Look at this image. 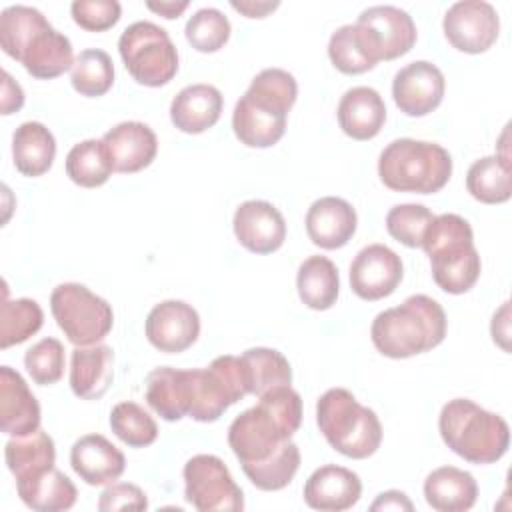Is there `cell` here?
I'll list each match as a JSON object with an SVG mask.
<instances>
[{
    "instance_id": "ee69618b",
    "label": "cell",
    "mask_w": 512,
    "mask_h": 512,
    "mask_svg": "<svg viewBox=\"0 0 512 512\" xmlns=\"http://www.w3.org/2000/svg\"><path fill=\"white\" fill-rule=\"evenodd\" d=\"M72 20L88 32H106L120 20L122 6L116 0H76L70 4Z\"/></svg>"
},
{
    "instance_id": "6da1fadb",
    "label": "cell",
    "mask_w": 512,
    "mask_h": 512,
    "mask_svg": "<svg viewBox=\"0 0 512 512\" xmlns=\"http://www.w3.org/2000/svg\"><path fill=\"white\" fill-rule=\"evenodd\" d=\"M0 46L38 80L62 76L76 60L70 40L54 30L40 10L24 4L2 10Z\"/></svg>"
},
{
    "instance_id": "9c48e42d",
    "label": "cell",
    "mask_w": 512,
    "mask_h": 512,
    "mask_svg": "<svg viewBox=\"0 0 512 512\" xmlns=\"http://www.w3.org/2000/svg\"><path fill=\"white\" fill-rule=\"evenodd\" d=\"M50 310L74 346L100 344L114 324L112 306L78 282L58 284L50 294Z\"/></svg>"
},
{
    "instance_id": "1f68e13d",
    "label": "cell",
    "mask_w": 512,
    "mask_h": 512,
    "mask_svg": "<svg viewBox=\"0 0 512 512\" xmlns=\"http://www.w3.org/2000/svg\"><path fill=\"white\" fill-rule=\"evenodd\" d=\"M4 460L18 482L54 468L56 446L48 432L38 428L26 436H12L4 446Z\"/></svg>"
},
{
    "instance_id": "ffe728a7",
    "label": "cell",
    "mask_w": 512,
    "mask_h": 512,
    "mask_svg": "<svg viewBox=\"0 0 512 512\" xmlns=\"http://www.w3.org/2000/svg\"><path fill=\"white\" fill-rule=\"evenodd\" d=\"M114 164V172L134 174L152 164L158 154V138L154 130L136 120L120 122L102 136Z\"/></svg>"
},
{
    "instance_id": "f1b7e54d",
    "label": "cell",
    "mask_w": 512,
    "mask_h": 512,
    "mask_svg": "<svg viewBox=\"0 0 512 512\" xmlns=\"http://www.w3.org/2000/svg\"><path fill=\"white\" fill-rule=\"evenodd\" d=\"M424 498L438 512H466L478 500L474 476L456 466H440L424 480Z\"/></svg>"
},
{
    "instance_id": "60d3db41",
    "label": "cell",
    "mask_w": 512,
    "mask_h": 512,
    "mask_svg": "<svg viewBox=\"0 0 512 512\" xmlns=\"http://www.w3.org/2000/svg\"><path fill=\"white\" fill-rule=\"evenodd\" d=\"M230 20L218 8L196 10L184 28L188 44L204 54L218 52L230 38Z\"/></svg>"
},
{
    "instance_id": "7a4b0ae2",
    "label": "cell",
    "mask_w": 512,
    "mask_h": 512,
    "mask_svg": "<svg viewBox=\"0 0 512 512\" xmlns=\"http://www.w3.org/2000/svg\"><path fill=\"white\" fill-rule=\"evenodd\" d=\"M298 96L296 78L282 68L258 72L232 112L234 136L248 148H270L286 132Z\"/></svg>"
},
{
    "instance_id": "52a82bcc",
    "label": "cell",
    "mask_w": 512,
    "mask_h": 512,
    "mask_svg": "<svg viewBox=\"0 0 512 512\" xmlns=\"http://www.w3.org/2000/svg\"><path fill=\"white\" fill-rule=\"evenodd\" d=\"M316 424L326 442L346 458H368L382 442V424L376 412L362 406L346 388H330L318 398Z\"/></svg>"
},
{
    "instance_id": "3957f363",
    "label": "cell",
    "mask_w": 512,
    "mask_h": 512,
    "mask_svg": "<svg viewBox=\"0 0 512 512\" xmlns=\"http://www.w3.org/2000/svg\"><path fill=\"white\" fill-rule=\"evenodd\" d=\"M446 312L426 294L408 296L400 306L376 314L370 338L382 356L400 360L424 354L446 336Z\"/></svg>"
},
{
    "instance_id": "cb8c5ba5",
    "label": "cell",
    "mask_w": 512,
    "mask_h": 512,
    "mask_svg": "<svg viewBox=\"0 0 512 512\" xmlns=\"http://www.w3.org/2000/svg\"><path fill=\"white\" fill-rule=\"evenodd\" d=\"M114 380V352L106 344L76 346L70 354V388L82 400L102 398Z\"/></svg>"
},
{
    "instance_id": "5b68a950",
    "label": "cell",
    "mask_w": 512,
    "mask_h": 512,
    "mask_svg": "<svg viewBox=\"0 0 512 512\" xmlns=\"http://www.w3.org/2000/svg\"><path fill=\"white\" fill-rule=\"evenodd\" d=\"M438 430L444 444L472 464H492L510 446L506 420L468 398H454L442 406Z\"/></svg>"
},
{
    "instance_id": "74e56055",
    "label": "cell",
    "mask_w": 512,
    "mask_h": 512,
    "mask_svg": "<svg viewBox=\"0 0 512 512\" xmlns=\"http://www.w3.org/2000/svg\"><path fill=\"white\" fill-rule=\"evenodd\" d=\"M72 88L86 98L104 96L114 84V64L108 52L100 48L82 50L70 72Z\"/></svg>"
},
{
    "instance_id": "4316f807",
    "label": "cell",
    "mask_w": 512,
    "mask_h": 512,
    "mask_svg": "<svg viewBox=\"0 0 512 512\" xmlns=\"http://www.w3.org/2000/svg\"><path fill=\"white\" fill-rule=\"evenodd\" d=\"M146 402L166 422L188 416L192 404L190 370H176L172 366L154 368L146 376Z\"/></svg>"
},
{
    "instance_id": "e575fe53",
    "label": "cell",
    "mask_w": 512,
    "mask_h": 512,
    "mask_svg": "<svg viewBox=\"0 0 512 512\" xmlns=\"http://www.w3.org/2000/svg\"><path fill=\"white\" fill-rule=\"evenodd\" d=\"M112 172L114 164L104 140H82L74 144L66 156V174L82 188H98L106 184Z\"/></svg>"
},
{
    "instance_id": "484cf974",
    "label": "cell",
    "mask_w": 512,
    "mask_h": 512,
    "mask_svg": "<svg viewBox=\"0 0 512 512\" xmlns=\"http://www.w3.org/2000/svg\"><path fill=\"white\" fill-rule=\"evenodd\" d=\"M338 124L352 140H372L386 122V104L378 90L354 86L338 102Z\"/></svg>"
},
{
    "instance_id": "8fae6325",
    "label": "cell",
    "mask_w": 512,
    "mask_h": 512,
    "mask_svg": "<svg viewBox=\"0 0 512 512\" xmlns=\"http://www.w3.org/2000/svg\"><path fill=\"white\" fill-rule=\"evenodd\" d=\"M184 498L200 512H240L242 488L234 482L228 466L214 454L192 456L182 470Z\"/></svg>"
},
{
    "instance_id": "603a6c76",
    "label": "cell",
    "mask_w": 512,
    "mask_h": 512,
    "mask_svg": "<svg viewBox=\"0 0 512 512\" xmlns=\"http://www.w3.org/2000/svg\"><path fill=\"white\" fill-rule=\"evenodd\" d=\"M356 22L370 30L382 60L400 58L416 44L418 32L412 16L396 6H370L360 12Z\"/></svg>"
},
{
    "instance_id": "d6986e66",
    "label": "cell",
    "mask_w": 512,
    "mask_h": 512,
    "mask_svg": "<svg viewBox=\"0 0 512 512\" xmlns=\"http://www.w3.org/2000/svg\"><path fill=\"white\" fill-rule=\"evenodd\" d=\"M304 224L312 244L324 250H336L352 240L358 216L352 204L344 198L324 196L310 204Z\"/></svg>"
},
{
    "instance_id": "7c38bea8",
    "label": "cell",
    "mask_w": 512,
    "mask_h": 512,
    "mask_svg": "<svg viewBox=\"0 0 512 512\" xmlns=\"http://www.w3.org/2000/svg\"><path fill=\"white\" fill-rule=\"evenodd\" d=\"M288 440L292 436L262 402L238 414L228 428V444L242 470L270 460Z\"/></svg>"
},
{
    "instance_id": "f6af8a7d",
    "label": "cell",
    "mask_w": 512,
    "mask_h": 512,
    "mask_svg": "<svg viewBox=\"0 0 512 512\" xmlns=\"http://www.w3.org/2000/svg\"><path fill=\"white\" fill-rule=\"evenodd\" d=\"M148 498L144 490L130 482H112L98 498L100 512H114V510H146Z\"/></svg>"
},
{
    "instance_id": "c3c4849f",
    "label": "cell",
    "mask_w": 512,
    "mask_h": 512,
    "mask_svg": "<svg viewBox=\"0 0 512 512\" xmlns=\"http://www.w3.org/2000/svg\"><path fill=\"white\" fill-rule=\"evenodd\" d=\"M370 510H414V504L410 502V498L400 492V490H386L382 494H378V498L370 504Z\"/></svg>"
},
{
    "instance_id": "b9f144b4",
    "label": "cell",
    "mask_w": 512,
    "mask_h": 512,
    "mask_svg": "<svg viewBox=\"0 0 512 512\" xmlns=\"http://www.w3.org/2000/svg\"><path fill=\"white\" fill-rule=\"evenodd\" d=\"M64 346L58 338H42L24 354V366L38 386L56 384L64 374Z\"/></svg>"
},
{
    "instance_id": "ab89813d",
    "label": "cell",
    "mask_w": 512,
    "mask_h": 512,
    "mask_svg": "<svg viewBox=\"0 0 512 512\" xmlns=\"http://www.w3.org/2000/svg\"><path fill=\"white\" fill-rule=\"evenodd\" d=\"M298 468H300V448L292 440H288L276 456H272L270 460L258 466L244 468V474L258 490L276 492L286 488L292 482Z\"/></svg>"
},
{
    "instance_id": "8992f818",
    "label": "cell",
    "mask_w": 512,
    "mask_h": 512,
    "mask_svg": "<svg viewBox=\"0 0 512 512\" xmlns=\"http://www.w3.org/2000/svg\"><path fill=\"white\" fill-rule=\"evenodd\" d=\"M378 176L394 192L434 194L452 176V156L436 142L398 138L380 152Z\"/></svg>"
},
{
    "instance_id": "83f0119b",
    "label": "cell",
    "mask_w": 512,
    "mask_h": 512,
    "mask_svg": "<svg viewBox=\"0 0 512 512\" xmlns=\"http://www.w3.org/2000/svg\"><path fill=\"white\" fill-rule=\"evenodd\" d=\"M328 58L342 74H362L372 70L382 58L370 30L358 22L344 24L332 32Z\"/></svg>"
},
{
    "instance_id": "d6a6232c",
    "label": "cell",
    "mask_w": 512,
    "mask_h": 512,
    "mask_svg": "<svg viewBox=\"0 0 512 512\" xmlns=\"http://www.w3.org/2000/svg\"><path fill=\"white\" fill-rule=\"evenodd\" d=\"M298 296L310 310H328L336 304L340 276L336 264L326 256H308L296 274Z\"/></svg>"
},
{
    "instance_id": "ac0fdd59",
    "label": "cell",
    "mask_w": 512,
    "mask_h": 512,
    "mask_svg": "<svg viewBox=\"0 0 512 512\" xmlns=\"http://www.w3.org/2000/svg\"><path fill=\"white\" fill-rule=\"evenodd\" d=\"M360 496V476L336 464H324L316 468L304 484V502L312 510L320 512L348 510L360 500Z\"/></svg>"
},
{
    "instance_id": "2e32d148",
    "label": "cell",
    "mask_w": 512,
    "mask_h": 512,
    "mask_svg": "<svg viewBox=\"0 0 512 512\" xmlns=\"http://www.w3.org/2000/svg\"><path fill=\"white\" fill-rule=\"evenodd\" d=\"M144 332L156 350L178 354L198 340L200 316L182 300H164L148 312Z\"/></svg>"
},
{
    "instance_id": "d4e9b609",
    "label": "cell",
    "mask_w": 512,
    "mask_h": 512,
    "mask_svg": "<svg viewBox=\"0 0 512 512\" xmlns=\"http://www.w3.org/2000/svg\"><path fill=\"white\" fill-rule=\"evenodd\" d=\"M224 98L212 84L184 86L170 104V120L184 134H202L212 128L222 114Z\"/></svg>"
},
{
    "instance_id": "9a60e30c",
    "label": "cell",
    "mask_w": 512,
    "mask_h": 512,
    "mask_svg": "<svg viewBox=\"0 0 512 512\" xmlns=\"http://www.w3.org/2000/svg\"><path fill=\"white\" fill-rule=\"evenodd\" d=\"M446 80L442 70L428 62L416 60L394 74L392 98L406 116H426L434 112L444 98Z\"/></svg>"
},
{
    "instance_id": "836d02e7",
    "label": "cell",
    "mask_w": 512,
    "mask_h": 512,
    "mask_svg": "<svg viewBox=\"0 0 512 512\" xmlns=\"http://www.w3.org/2000/svg\"><path fill=\"white\" fill-rule=\"evenodd\" d=\"M466 190L482 204H502L512 196V166L498 154L476 160L466 174Z\"/></svg>"
},
{
    "instance_id": "44dd1931",
    "label": "cell",
    "mask_w": 512,
    "mask_h": 512,
    "mask_svg": "<svg viewBox=\"0 0 512 512\" xmlns=\"http://www.w3.org/2000/svg\"><path fill=\"white\" fill-rule=\"evenodd\" d=\"M70 466L90 486H108L126 470L124 454L102 434H86L70 448Z\"/></svg>"
},
{
    "instance_id": "8d00e7d4",
    "label": "cell",
    "mask_w": 512,
    "mask_h": 512,
    "mask_svg": "<svg viewBox=\"0 0 512 512\" xmlns=\"http://www.w3.org/2000/svg\"><path fill=\"white\" fill-rule=\"evenodd\" d=\"M44 324V312L40 304L32 298H16L8 300V292H2L0 304V348L6 350L10 346L26 342L34 336Z\"/></svg>"
},
{
    "instance_id": "4fadbf2b",
    "label": "cell",
    "mask_w": 512,
    "mask_h": 512,
    "mask_svg": "<svg viewBox=\"0 0 512 512\" xmlns=\"http://www.w3.org/2000/svg\"><path fill=\"white\" fill-rule=\"evenodd\" d=\"M442 30L456 50L464 54H482L496 42L500 18L490 2L460 0L446 10Z\"/></svg>"
},
{
    "instance_id": "d590c367",
    "label": "cell",
    "mask_w": 512,
    "mask_h": 512,
    "mask_svg": "<svg viewBox=\"0 0 512 512\" xmlns=\"http://www.w3.org/2000/svg\"><path fill=\"white\" fill-rule=\"evenodd\" d=\"M240 358L248 376V394L262 396L278 386L292 384V368L282 352L258 346L248 348Z\"/></svg>"
},
{
    "instance_id": "5bb4252c",
    "label": "cell",
    "mask_w": 512,
    "mask_h": 512,
    "mask_svg": "<svg viewBox=\"0 0 512 512\" xmlns=\"http://www.w3.org/2000/svg\"><path fill=\"white\" fill-rule=\"evenodd\" d=\"M404 266L400 256L384 244L364 246L350 264V288L368 302L390 296L402 282Z\"/></svg>"
},
{
    "instance_id": "681fc988",
    "label": "cell",
    "mask_w": 512,
    "mask_h": 512,
    "mask_svg": "<svg viewBox=\"0 0 512 512\" xmlns=\"http://www.w3.org/2000/svg\"><path fill=\"white\" fill-rule=\"evenodd\" d=\"M230 6H232L234 10H238L240 14H244L246 18H264V16H268L270 12H274V10L280 6V2H254V0L236 2V0H232Z\"/></svg>"
},
{
    "instance_id": "f907efd6",
    "label": "cell",
    "mask_w": 512,
    "mask_h": 512,
    "mask_svg": "<svg viewBox=\"0 0 512 512\" xmlns=\"http://www.w3.org/2000/svg\"><path fill=\"white\" fill-rule=\"evenodd\" d=\"M146 8L172 20V18H178L188 8V2L186 0H182V2H146Z\"/></svg>"
},
{
    "instance_id": "bcb514c9",
    "label": "cell",
    "mask_w": 512,
    "mask_h": 512,
    "mask_svg": "<svg viewBox=\"0 0 512 512\" xmlns=\"http://www.w3.org/2000/svg\"><path fill=\"white\" fill-rule=\"evenodd\" d=\"M0 106H2L4 116L14 114L24 106L22 86L6 70L2 72V100H0Z\"/></svg>"
},
{
    "instance_id": "f35d334b",
    "label": "cell",
    "mask_w": 512,
    "mask_h": 512,
    "mask_svg": "<svg viewBox=\"0 0 512 512\" xmlns=\"http://www.w3.org/2000/svg\"><path fill=\"white\" fill-rule=\"evenodd\" d=\"M112 432L130 448H144L156 442V420L136 402H118L110 412Z\"/></svg>"
},
{
    "instance_id": "7dc6e473",
    "label": "cell",
    "mask_w": 512,
    "mask_h": 512,
    "mask_svg": "<svg viewBox=\"0 0 512 512\" xmlns=\"http://www.w3.org/2000/svg\"><path fill=\"white\" fill-rule=\"evenodd\" d=\"M490 332H492V340H494L502 350L508 352V350H510V348H508V338H510V306H508V302H504V304L500 306V310L494 312Z\"/></svg>"
},
{
    "instance_id": "30bf717a",
    "label": "cell",
    "mask_w": 512,
    "mask_h": 512,
    "mask_svg": "<svg viewBox=\"0 0 512 512\" xmlns=\"http://www.w3.org/2000/svg\"><path fill=\"white\" fill-rule=\"evenodd\" d=\"M192 404L188 416L196 422L218 420L248 394V376L240 356L224 354L206 368H190Z\"/></svg>"
},
{
    "instance_id": "277c9868",
    "label": "cell",
    "mask_w": 512,
    "mask_h": 512,
    "mask_svg": "<svg viewBox=\"0 0 512 512\" xmlns=\"http://www.w3.org/2000/svg\"><path fill=\"white\" fill-rule=\"evenodd\" d=\"M430 258L432 278L448 294L468 292L480 278L482 262L474 246V232L458 214H438L428 224L422 246Z\"/></svg>"
},
{
    "instance_id": "7402d4cb",
    "label": "cell",
    "mask_w": 512,
    "mask_h": 512,
    "mask_svg": "<svg viewBox=\"0 0 512 512\" xmlns=\"http://www.w3.org/2000/svg\"><path fill=\"white\" fill-rule=\"evenodd\" d=\"M40 404L26 380L10 366H0V428L8 436H26L40 428Z\"/></svg>"
},
{
    "instance_id": "ba28073f",
    "label": "cell",
    "mask_w": 512,
    "mask_h": 512,
    "mask_svg": "<svg viewBox=\"0 0 512 512\" xmlns=\"http://www.w3.org/2000/svg\"><path fill=\"white\" fill-rule=\"evenodd\" d=\"M120 58L130 76L150 88L168 84L178 72V50L170 34L148 20L124 28L118 38Z\"/></svg>"
},
{
    "instance_id": "e0dca14e",
    "label": "cell",
    "mask_w": 512,
    "mask_h": 512,
    "mask_svg": "<svg viewBox=\"0 0 512 512\" xmlns=\"http://www.w3.org/2000/svg\"><path fill=\"white\" fill-rule=\"evenodd\" d=\"M236 240L252 254H272L286 240L282 212L266 200L242 202L232 220Z\"/></svg>"
},
{
    "instance_id": "f546056e",
    "label": "cell",
    "mask_w": 512,
    "mask_h": 512,
    "mask_svg": "<svg viewBox=\"0 0 512 512\" xmlns=\"http://www.w3.org/2000/svg\"><path fill=\"white\" fill-rule=\"evenodd\" d=\"M16 490L20 500L36 512L70 510L78 498L74 482L56 466L30 478L18 480Z\"/></svg>"
},
{
    "instance_id": "4dcf8cb0",
    "label": "cell",
    "mask_w": 512,
    "mask_h": 512,
    "mask_svg": "<svg viewBox=\"0 0 512 512\" xmlns=\"http://www.w3.org/2000/svg\"><path fill=\"white\" fill-rule=\"evenodd\" d=\"M56 156L54 134L42 122H22L12 134V158L20 174L36 178L46 174Z\"/></svg>"
},
{
    "instance_id": "7bdbcfd3",
    "label": "cell",
    "mask_w": 512,
    "mask_h": 512,
    "mask_svg": "<svg viewBox=\"0 0 512 512\" xmlns=\"http://www.w3.org/2000/svg\"><path fill=\"white\" fill-rule=\"evenodd\" d=\"M434 214L422 204H396L386 214L388 234L408 248H420Z\"/></svg>"
}]
</instances>
